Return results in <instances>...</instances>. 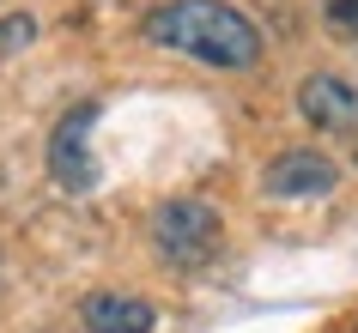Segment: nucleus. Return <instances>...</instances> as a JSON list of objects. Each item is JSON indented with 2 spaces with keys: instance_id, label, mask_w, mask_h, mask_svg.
Wrapping results in <instances>:
<instances>
[{
  "instance_id": "nucleus-1",
  "label": "nucleus",
  "mask_w": 358,
  "mask_h": 333,
  "mask_svg": "<svg viewBox=\"0 0 358 333\" xmlns=\"http://www.w3.org/2000/svg\"><path fill=\"white\" fill-rule=\"evenodd\" d=\"M140 31L152 49H170L182 61L219 67V73H243L262 61V24L231 0H164L146 13Z\"/></svg>"
},
{
  "instance_id": "nucleus-4",
  "label": "nucleus",
  "mask_w": 358,
  "mask_h": 333,
  "mask_svg": "<svg viewBox=\"0 0 358 333\" xmlns=\"http://www.w3.org/2000/svg\"><path fill=\"white\" fill-rule=\"evenodd\" d=\"M340 188V164L316 146H298V151H280L273 164L262 170V194L267 200H322Z\"/></svg>"
},
{
  "instance_id": "nucleus-5",
  "label": "nucleus",
  "mask_w": 358,
  "mask_h": 333,
  "mask_svg": "<svg viewBox=\"0 0 358 333\" xmlns=\"http://www.w3.org/2000/svg\"><path fill=\"white\" fill-rule=\"evenodd\" d=\"M298 110H303L310 128L334 133V140H352L358 133V85L340 79V73H310L303 91H298Z\"/></svg>"
},
{
  "instance_id": "nucleus-3",
  "label": "nucleus",
  "mask_w": 358,
  "mask_h": 333,
  "mask_svg": "<svg viewBox=\"0 0 358 333\" xmlns=\"http://www.w3.org/2000/svg\"><path fill=\"white\" fill-rule=\"evenodd\" d=\"M92 121H97V103H79V110H67L55 121V133H49V176H55V188H67V194H92L97 188Z\"/></svg>"
},
{
  "instance_id": "nucleus-6",
  "label": "nucleus",
  "mask_w": 358,
  "mask_h": 333,
  "mask_svg": "<svg viewBox=\"0 0 358 333\" xmlns=\"http://www.w3.org/2000/svg\"><path fill=\"white\" fill-rule=\"evenodd\" d=\"M79 327L85 333H152L158 309L134 291H92V297H79Z\"/></svg>"
},
{
  "instance_id": "nucleus-8",
  "label": "nucleus",
  "mask_w": 358,
  "mask_h": 333,
  "mask_svg": "<svg viewBox=\"0 0 358 333\" xmlns=\"http://www.w3.org/2000/svg\"><path fill=\"white\" fill-rule=\"evenodd\" d=\"M31 43H37V19H31V13H6V19H0V61L31 49Z\"/></svg>"
},
{
  "instance_id": "nucleus-9",
  "label": "nucleus",
  "mask_w": 358,
  "mask_h": 333,
  "mask_svg": "<svg viewBox=\"0 0 358 333\" xmlns=\"http://www.w3.org/2000/svg\"><path fill=\"white\" fill-rule=\"evenodd\" d=\"M352 158H358V133H352Z\"/></svg>"
},
{
  "instance_id": "nucleus-7",
  "label": "nucleus",
  "mask_w": 358,
  "mask_h": 333,
  "mask_svg": "<svg viewBox=\"0 0 358 333\" xmlns=\"http://www.w3.org/2000/svg\"><path fill=\"white\" fill-rule=\"evenodd\" d=\"M316 13L340 43H358V0H316Z\"/></svg>"
},
{
  "instance_id": "nucleus-2",
  "label": "nucleus",
  "mask_w": 358,
  "mask_h": 333,
  "mask_svg": "<svg viewBox=\"0 0 358 333\" xmlns=\"http://www.w3.org/2000/svg\"><path fill=\"white\" fill-rule=\"evenodd\" d=\"M152 242L176 273H201V267H213L219 242H225V219H219V206L176 194V200L152 206Z\"/></svg>"
}]
</instances>
